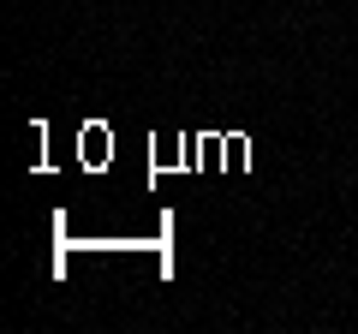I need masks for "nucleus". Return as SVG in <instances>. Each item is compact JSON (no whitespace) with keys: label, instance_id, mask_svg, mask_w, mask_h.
<instances>
[]
</instances>
